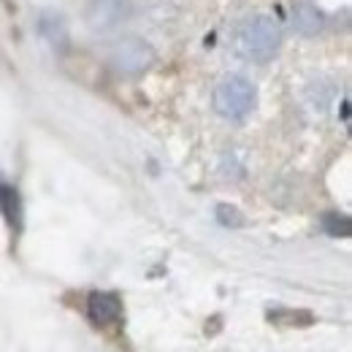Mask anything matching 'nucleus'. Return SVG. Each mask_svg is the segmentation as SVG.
<instances>
[{
	"instance_id": "20e7f679",
	"label": "nucleus",
	"mask_w": 352,
	"mask_h": 352,
	"mask_svg": "<svg viewBox=\"0 0 352 352\" xmlns=\"http://www.w3.org/2000/svg\"><path fill=\"white\" fill-rule=\"evenodd\" d=\"M131 16V0H87L85 22L95 36L114 33Z\"/></svg>"
},
{
	"instance_id": "f03ea898",
	"label": "nucleus",
	"mask_w": 352,
	"mask_h": 352,
	"mask_svg": "<svg viewBox=\"0 0 352 352\" xmlns=\"http://www.w3.org/2000/svg\"><path fill=\"white\" fill-rule=\"evenodd\" d=\"M255 103H258V89L241 74L225 76L212 95L214 111L228 122H244L255 111Z\"/></svg>"
},
{
	"instance_id": "f257e3e1",
	"label": "nucleus",
	"mask_w": 352,
	"mask_h": 352,
	"mask_svg": "<svg viewBox=\"0 0 352 352\" xmlns=\"http://www.w3.org/2000/svg\"><path fill=\"white\" fill-rule=\"evenodd\" d=\"M279 46H282V28L268 14L247 16L233 33V49L247 63H268L279 52Z\"/></svg>"
},
{
	"instance_id": "1a4fd4ad",
	"label": "nucleus",
	"mask_w": 352,
	"mask_h": 352,
	"mask_svg": "<svg viewBox=\"0 0 352 352\" xmlns=\"http://www.w3.org/2000/svg\"><path fill=\"white\" fill-rule=\"evenodd\" d=\"M322 230L328 233V236H336V239H347L352 233V222L347 214H339V212H328V214H322Z\"/></svg>"
},
{
	"instance_id": "39448f33",
	"label": "nucleus",
	"mask_w": 352,
	"mask_h": 352,
	"mask_svg": "<svg viewBox=\"0 0 352 352\" xmlns=\"http://www.w3.org/2000/svg\"><path fill=\"white\" fill-rule=\"evenodd\" d=\"M87 317L95 328H114L122 322V298L111 290H92L87 296Z\"/></svg>"
},
{
	"instance_id": "7ed1b4c3",
	"label": "nucleus",
	"mask_w": 352,
	"mask_h": 352,
	"mask_svg": "<svg viewBox=\"0 0 352 352\" xmlns=\"http://www.w3.org/2000/svg\"><path fill=\"white\" fill-rule=\"evenodd\" d=\"M155 49L141 36H125L111 46V68L122 76H141L155 65Z\"/></svg>"
},
{
	"instance_id": "9b49d317",
	"label": "nucleus",
	"mask_w": 352,
	"mask_h": 352,
	"mask_svg": "<svg viewBox=\"0 0 352 352\" xmlns=\"http://www.w3.org/2000/svg\"><path fill=\"white\" fill-rule=\"evenodd\" d=\"M217 222H220L222 228H241V225H244V217H241V212H239L236 206L220 204V206H217Z\"/></svg>"
},
{
	"instance_id": "9d476101",
	"label": "nucleus",
	"mask_w": 352,
	"mask_h": 352,
	"mask_svg": "<svg viewBox=\"0 0 352 352\" xmlns=\"http://www.w3.org/2000/svg\"><path fill=\"white\" fill-rule=\"evenodd\" d=\"M271 322H279V325H298V328H307L314 322V317L309 311H290V309H276L268 314Z\"/></svg>"
},
{
	"instance_id": "0eeeda50",
	"label": "nucleus",
	"mask_w": 352,
	"mask_h": 352,
	"mask_svg": "<svg viewBox=\"0 0 352 352\" xmlns=\"http://www.w3.org/2000/svg\"><path fill=\"white\" fill-rule=\"evenodd\" d=\"M36 25H38L41 38H44L54 52H65V49H68V41H71V36H68V22H65V16H63L57 8H44V11L38 14Z\"/></svg>"
},
{
	"instance_id": "6e6552de",
	"label": "nucleus",
	"mask_w": 352,
	"mask_h": 352,
	"mask_svg": "<svg viewBox=\"0 0 352 352\" xmlns=\"http://www.w3.org/2000/svg\"><path fill=\"white\" fill-rule=\"evenodd\" d=\"M325 25H328V16H325V11L320 6H314L309 0H301V3L293 6V28L301 36H307V38L320 36L325 30Z\"/></svg>"
},
{
	"instance_id": "423d86ee",
	"label": "nucleus",
	"mask_w": 352,
	"mask_h": 352,
	"mask_svg": "<svg viewBox=\"0 0 352 352\" xmlns=\"http://www.w3.org/2000/svg\"><path fill=\"white\" fill-rule=\"evenodd\" d=\"M0 214L8 225V230L14 236L22 233L25 225V206H22V195L16 190V184H11L6 176L0 174Z\"/></svg>"
}]
</instances>
